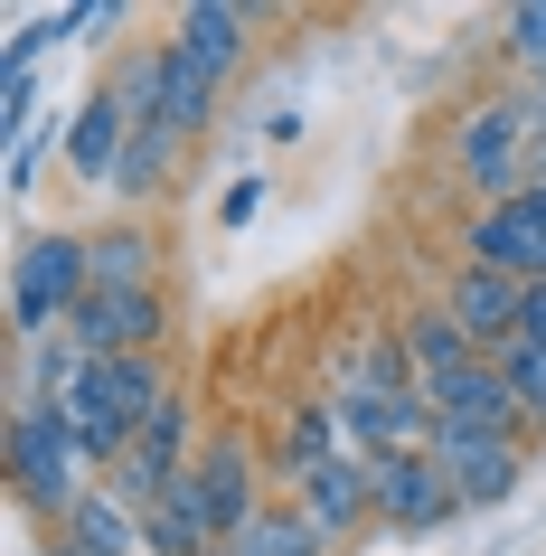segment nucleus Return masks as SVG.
I'll list each match as a JSON object with an SVG mask.
<instances>
[{
  "instance_id": "obj_1",
  "label": "nucleus",
  "mask_w": 546,
  "mask_h": 556,
  "mask_svg": "<svg viewBox=\"0 0 546 556\" xmlns=\"http://www.w3.org/2000/svg\"><path fill=\"white\" fill-rule=\"evenodd\" d=\"M76 463H86V443H76V415L48 406V396H20L10 406V481H20V500L29 509H76L86 500V481H76Z\"/></svg>"
},
{
  "instance_id": "obj_2",
  "label": "nucleus",
  "mask_w": 546,
  "mask_h": 556,
  "mask_svg": "<svg viewBox=\"0 0 546 556\" xmlns=\"http://www.w3.org/2000/svg\"><path fill=\"white\" fill-rule=\"evenodd\" d=\"M94 293V236H29L20 245V264H10V321L29 330H48V321H76V302Z\"/></svg>"
},
{
  "instance_id": "obj_3",
  "label": "nucleus",
  "mask_w": 546,
  "mask_h": 556,
  "mask_svg": "<svg viewBox=\"0 0 546 556\" xmlns=\"http://www.w3.org/2000/svg\"><path fill=\"white\" fill-rule=\"evenodd\" d=\"M537 114H546V94H490V104H471V123H461V179H471L490 207H509L518 189H528L518 151L537 142Z\"/></svg>"
},
{
  "instance_id": "obj_4",
  "label": "nucleus",
  "mask_w": 546,
  "mask_h": 556,
  "mask_svg": "<svg viewBox=\"0 0 546 556\" xmlns=\"http://www.w3.org/2000/svg\"><path fill=\"white\" fill-rule=\"evenodd\" d=\"M170 509H179L189 528H207V538H236V528L255 519L264 500H255V453H245V434H217V443H207L199 463L179 471Z\"/></svg>"
},
{
  "instance_id": "obj_5",
  "label": "nucleus",
  "mask_w": 546,
  "mask_h": 556,
  "mask_svg": "<svg viewBox=\"0 0 546 556\" xmlns=\"http://www.w3.org/2000/svg\"><path fill=\"white\" fill-rule=\"evenodd\" d=\"M66 340L86 358H132L161 340V293L151 283H94L86 302H76V321H66Z\"/></svg>"
},
{
  "instance_id": "obj_6",
  "label": "nucleus",
  "mask_w": 546,
  "mask_h": 556,
  "mask_svg": "<svg viewBox=\"0 0 546 556\" xmlns=\"http://www.w3.org/2000/svg\"><path fill=\"white\" fill-rule=\"evenodd\" d=\"M358 463H368V491H377V519H386V528H405V538L443 528L453 481H443L433 453H358Z\"/></svg>"
},
{
  "instance_id": "obj_7",
  "label": "nucleus",
  "mask_w": 546,
  "mask_h": 556,
  "mask_svg": "<svg viewBox=\"0 0 546 556\" xmlns=\"http://www.w3.org/2000/svg\"><path fill=\"white\" fill-rule=\"evenodd\" d=\"M433 463H443V481H453V500H471V509H490V500H518V434H461V425H433L424 443Z\"/></svg>"
},
{
  "instance_id": "obj_8",
  "label": "nucleus",
  "mask_w": 546,
  "mask_h": 556,
  "mask_svg": "<svg viewBox=\"0 0 546 556\" xmlns=\"http://www.w3.org/2000/svg\"><path fill=\"white\" fill-rule=\"evenodd\" d=\"M471 264L490 274H518V283H546V207L518 189L509 207H481L471 217Z\"/></svg>"
},
{
  "instance_id": "obj_9",
  "label": "nucleus",
  "mask_w": 546,
  "mask_h": 556,
  "mask_svg": "<svg viewBox=\"0 0 546 556\" xmlns=\"http://www.w3.org/2000/svg\"><path fill=\"white\" fill-rule=\"evenodd\" d=\"M433 425H461V434H518V387L499 378V358L461 368L453 387H433Z\"/></svg>"
},
{
  "instance_id": "obj_10",
  "label": "nucleus",
  "mask_w": 546,
  "mask_h": 556,
  "mask_svg": "<svg viewBox=\"0 0 546 556\" xmlns=\"http://www.w3.org/2000/svg\"><path fill=\"white\" fill-rule=\"evenodd\" d=\"M123 142H132V114H123V94L104 86V94H86V104H76V123H66V170L94 179V189H114Z\"/></svg>"
},
{
  "instance_id": "obj_11",
  "label": "nucleus",
  "mask_w": 546,
  "mask_h": 556,
  "mask_svg": "<svg viewBox=\"0 0 546 556\" xmlns=\"http://www.w3.org/2000/svg\"><path fill=\"white\" fill-rule=\"evenodd\" d=\"M518 302H528V283H518V274H490V264H461V274H453V302H443V312H453V321L471 330L481 350H499V340L518 330Z\"/></svg>"
},
{
  "instance_id": "obj_12",
  "label": "nucleus",
  "mask_w": 546,
  "mask_h": 556,
  "mask_svg": "<svg viewBox=\"0 0 546 556\" xmlns=\"http://www.w3.org/2000/svg\"><path fill=\"white\" fill-rule=\"evenodd\" d=\"M292 509H302V519L320 528V538H340V528H358L377 509V491H368V463H358V453H340V463H320L312 481H292Z\"/></svg>"
},
{
  "instance_id": "obj_13",
  "label": "nucleus",
  "mask_w": 546,
  "mask_h": 556,
  "mask_svg": "<svg viewBox=\"0 0 546 556\" xmlns=\"http://www.w3.org/2000/svg\"><path fill=\"white\" fill-rule=\"evenodd\" d=\"M405 358H415V378H424V387H453L461 368H481L490 350H481V340H471V330L453 321V312H424V321L405 330Z\"/></svg>"
},
{
  "instance_id": "obj_14",
  "label": "nucleus",
  "mask_w": 546,
  "mask_h": 556,
  "mask_svg": "<svg viewBox=\"0 0 546 556\" xmlns=\"http://www.w3.org/2000/svg\"><path fill=\"white\" fill-rule=\"evenodd\" d=\"M189 66H207V76H227L236 58H245V10H217V0H199L189 20H179V38H170Z\"/></svg>"
},
{
  "instance_id": "obj_15",
  "label": "nucleus",
  "mask_w": 546,
  "mask_h": 556,
  "mask_svg": "<svg viewBox=\"0 0 546 556\" xmlns=\"http://www.w3.org/2000/svg\"><path fill=\"white\" fill-rule=\"evenodd\" d=\"M58 538H76V547H94V556H132V547H142V519H132L114 491H86L58 519Z\"/></svg>"
},
{
  "instance_id": "obj_16",
  "label": "nucleus",
  "mask_w": 546,
  "mask_h": 556,
  "mask_svg": "<svg viewBox=\"0 0 546 556\" xmlns=\"http://www.w3.org/2000/svg\"><path fill=\"white\" fill-rule=\"evenodd\" d=\"M217 556H320V528L302 519V509H274V500H264L236 538H217Z\"/></svg>"
},
{
  "instance_id": "obj_17",
  "label": "nucleus",
  "mask_w": 546,
  "mask_h": 556,
  "mask_svg": "<svg viewBox=\"0 0 546 556\" xmlns=\"http://www.w3.org/2000/svg\"><path fill=\"white\" fill-rule=\"evenodd\" d=\"M348 453V434H340V406H302L283 425V453H274V463H283V481H312L320 463H340Z\"/></svg>"
},
{
  "instance_id": "obj_18",
  "label": "nucleus",
  "mask_w": 546,
  "mask_h": 556,
  "mask_svg": "<svg viewBox=\"0 0 546 556\" xmlns=\"http://www.w3.org/2000/svg\"><path fill=\"white\" fill-rule=\"evenodd\" d=\"M207 123H217V76H207V66H189L170 48V86H161V132H170V142H189V132H207Z\"/></svg>"
},
{
  "instance_id": "obj_19",
  "label": "nucleus",
  "mask_w": 546,
  "mask_h": 556,
  "mask_svg": "<svg viewBox=\"0 0 546 556\" xmlns=\"http://www.w3.org/2000/svg\"><path fill=\"white\" fill-rule=\"evenodd\" d=\"M170 161H179L170 132H161V123H132V142H123V170H114V199L142 207L151 189H170Z\"/></svg>"
},
{
  "instance_id": "obj_20",
  "label": "nucleus",
  "mask_w": 546,
  "mask_h": 556,
  "mask_svg": "<svg viewBox=\"0 0 546 556\" xmlns=\"http://www.w3.org/2000/svg\"><path fill=\"white\" fill-rule=\"evenodd\" d=\"M151 264L161 255H151L142 227H104L94 236V283H151Z\"/></svg>"
},
{
  "instance_id": "obj_21",
  "label": "nucleus",
  "mask_w": 546,
  "mask_h": 556,
  "mask_svg": "<svg viewBox=\"0 0 546 556\" xmlns=\"http://www.w3.org/2000/svg\"><path fill=\"white\" fill-rule=\"evenodd\" d=\"M490 358H499V378L518 387V415H537V425H546V350H528V340H499Z\"/></svg>"
},
{
  "instance_id": "obj_22",
  "label": "nucleus",
  "mask_w": 546,
  "mask_h": 556,
  "mask_svg": "<svg viewBox=\"0 0 546 556\" xmlns=\"http://www.w3.org/2000/svg\"><path fill=\"white\" fill-rule=\"evenodd\" d=\"M142 556H217V538L189 528L179 509H151V519H142Z\"/></svg>"
},
{
  "instance_id": "obj_23",
  "label": "nucleus",
  "mask_w": 546,
  "mask_h": 556,
  "mask_svg": "<svg viewBox=\"0 0 546 556\" xmlns=\"http://www.w3.org/2000/svg\"><path fill=\"white\" fill-rule=\"evenodd\" d=\"M132 443H142V453H161V463H170V471H189V463H179V443H189V406H179V396H170V406L151 415V425H142V434H132Z\"/></svg>"
},
{
  "instance_id": "obj_24",
  "label": "nucleus",
  "mask_w": 546,
  "mask_h": 556,
  "mask_svg": "<svg viewBox=\"0 0 546 556\" xmlns=\"http://www.w3.org/2000/svg\"><path fill=\"white\" fill-rule=\"evenodd\" d=\"M509 48L528 66H546V0H518V10H509Z\"/></svg>"
},
{
  "instance_id": "obj_25",
  "label": "nucleus",
  "mask_w": 546,
  "mask_h": 556,
  "mask_svg": "<svg viewBox=\"0 0 546 556\" xmlns=\"http://www.w3.org/2000/svg\"><path fill=\"white\" fill-rule=\"evenodd\" d=\"M509 340H528V350H546V283H528V302H518V330Z\"/></svg>"
},
{
  "instance_id": "obj_26",
  "label": "nucleus",
  "mask_w": 546,
  "mask_h": 556,
  "mask_svg": "<svg viewBox=\"0 0 546 556\" xmlns=\"http://www.w3.org/2000/svg\"><path fill=\"white\" fill-rule=\"evenodd\" d=\"M255 207H264V179H236V189H227V207H217V227H245Z\"/></svg>"
},
{
  "instance_id": "obj_27",
  "label": "nucleus",
  "mask_w": 546,
  "mask_h": 556,
  "mask_svg": "<svg viewBox=\"0 0 546 556\" xmlns=\"http://www.w3.org/2000/svg\"><path fill=\"white\" fill-rule=\"evenodd\" d=\"M58 556H94V547H76V538H58Z\"/></svg>"
},
{
  "instance_id": "obj_28",
  "label": "nucleus",
  "mask_w": 546,
  "mask_h": 556,
  "mask_svg": "<svg viewBox=\"0 0 546 556\" xmlns=\"http://www.w3.org/2000/svg\"><path fill=\"white\" fill-rule=\"evenodd\" d=\"M537 151H546V114H537Z\"/></svg>"
}]
</instances>
